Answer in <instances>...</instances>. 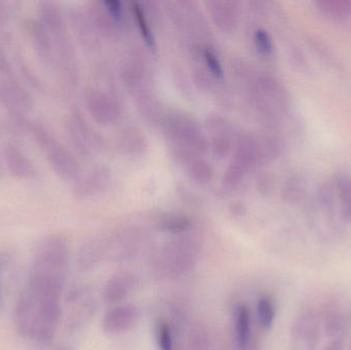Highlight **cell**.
Returning a JSON list of instances; mask_svg holds the SVG:
<instances>
[{
  "instance_id": "cell-43",
  "label": "cell",
  "mask_w": 351,
  "mask_h": 350,
  "mask_svg": "<svg viewBox=\"0 0 351 350\" xmlns=\"http://www.w3.org/2000/svg\"><path fill=\"white\" fill-rule=\"evenodd\" d=\"M343 347L342 337H338V338L333 339L324 350H343Z\"/></svg>"
},
{
  "instance_id": "cell-37",
  "label": "cell",
  "mask_w": 351,
  "mask_h": 350,
  "mask_svg": "<svg viewBox=\"0 0 351 350\" xmlns=\"http://www.w3.org/2000/svg\"><path fill=\"white\" fill-rule=\"evenodd\" d=\"M189 350H210L208 331L202 325H196L190 331Z\"/></svg>"
},
{
  "instance_id": "cell-1",
  "label": "cell",
  "mask_w": 351,
  "mask_h": 350,
  "mask_svg": "<svg viewBox=\"0 0 351 350\" xmlns=\"http://www.w3.org/2000/svg\"><path fill=\"white\" fill-rule=\"evenodd\" d=\"M64 289L28 281L14 310V323L19 333L36 345H51L61 322L62 295Z\"/></svg>"
},
{
  "instance_id": "cell-41",
  "label": "cell",
  "mask_w": 351,
  "mask_h": 350,
  "mask_svg": "<svg viewBox=\"0 0 351 350\" xmlns=\"http://www.w3.org/2000/svg\"><path fill=\"white\" fill-rule=\"evenodd\" d=\"M301 186L296 179L289 180L284 188V197L289 201H295L300 197Z\"/></svg>"
},
{
  "instance_id": "cell-22",
  "label": "cell",
  "mask_w": 351,
  "mask_h": 350,
  "mask_svg": "<svg viewBox=\"0 0 351 350\" xmlns=\"http://www.w3.org/2000/svg\"><path fill=\"white\" fill-rule=\"evenodd\" d=\"M332 184L336 203H339L340 215L343 221L351 225V176L338 175Z\"/></svg>"
},
{
  "instance_id": "cell-30",
  "label": "cell",
  "mask_w": 351,
  "mask_h": 350,
  "mask_svg": "<svg viewBox=\"0 0 351 350\" xmlns=\"http://www.w3.org/2000/svg\"><path fill=\"white\" fill-rule=\"evenodd\" d=\"M323 328L325 334L330 338L335 339L341 337L342 331L344 329V318L343 314L340 312L336 308H330L326 310L323 318Z\"/></svg>"
},
{
  "instance_id": "cell-13",
  "label": "cell",
  "mask_w": 351,
  "mask_h": 350,
  "mask_svg": "<svg viewBox=\"0 0 351 350\" xmlns=\"http://www.w3.org/2000/svg\"><path fill=\"white\" fill-rule=\"evenodd\" d=\"M69 300L72 306L66 318V328L73 334L80 332L92 321L98 310V303L84 290L72 292Z\"/></svg>"
},
{
  "instance_id": "cell-27",
  "label": "cell",
  "mask_w": 351,
  "mask_h": 350,
  "mask_svg": "<svg viewBox=\"0 0 351 350\" xmlns=\"http://www.w3.org/2000/svg\"><path fill=\"white\" fill-rule=\"evenodd\" d=\"M119 144H121V149L125 154L133 158L142 155L147 149L146 138L137 129L125 131L119 140Z\"/></svg>"
},
{
  "instance_id": "cell-40",
  "label": "cell",
  "mask_w": 351,
  "mask_h": 350,
  "mask_svg": "<svg viewBox=\"0 0 351 350\" xmlns=\"http://www.w3.org/2000/svg\"><path fill=\"white\" fill-rule=\"evenodd\" d=\"M103 6H104L106 12L110 14L112 18L115 20L121 21L123 18V5L121 1H117V0H106V1L102 2Z\"/></svg>"
},
{
  "instance_id": "cell-29",
  "label": "cell",
  "mask_w": 351,
  "mask_h": 350,
  "mask_svg": "<svg viewBox=\"0 0 351 350\" xmlns=\"http://www.w3.org/2000/svg\"><path fill=\"white\" fill-rule=\"evenodd\" d=\"M132 12H133L134 18L137 23L138 29H139L142 38L145 41L146 45L152 49H156V37H154V31H152V25L149 24V21H148L145 10L137 2H134V3H132Z\"/></svg>"
},
{
  "instance_id": "cell-36",
  "label": "cell",
  "mask_w": 351,
  "mask_h": 350,
  "mask_svg": "<svg viewBox=\"0 0 351 350\" xmlns=\"http://www.w3.org/2000/svg\"><path fill=\"white\" fill-rule=\"evenodd\" d=\"M253 41L256 49L261 55H270L274 53V45L271 35L263 28H258L254 31Z\"/></svg>"
},
{
  "instance_id": "cell-20",
  "label": "cell",
  "mask_w": 351,
  "mask_h": 350,
  "mask_svg": "<svg viewBox=\"0 0 351 350\" xmlns=\"http://www.w3.org/2000/svg\"><path fill=\"white\" fill-rule=\"evenodd\" d=\"M137 284L135 275L128 271H121L112 275L107 281L103 290V298L107 303H119L136 289Z\"/></svg>"
},
{
  "instance_id": "cell-45",
  "label": "cell",
  "mask_w": 351,
  "mask_h": 350,
  "mask_svg": "<svg viewBox=\"0 0 351 350\" xmlns=\"http://www.w3.org/2000/svg\"><path fill=\"white\" fill-rule=\"evenodd\" d=\"M53 350H76L74 349L73 347H71V345H59V347H56Z\"/></svg>"
},
{
  "instance_id": "cell-28",
  "label": "cell",
  "mask_w": 351,
  "mask_h": 350,
  "mask_svg": "<svg viewBox=\"0 0 351 350\" xmlns=\"http://www.w3.org/2000/svg\"><path fill=\"white\" fill-rule=\"evenodd\" d=\"M315 4L324 16L332 20H343L351 12V3L346 0H317Z\"/></svg>"
},
{
  "instance_id": "cell-46",
  "label": "cell",
  "mask_w": 351,
  "mask_h": 350,
  "mask_svg": "<svg viewBox=\"0 0 351 350\" xmlns=\"http://www.w3.org/2000/svg\"><path fill=\"white\" fill-rule=\"evenodd\" d=\"M0 168H1V160H0Z\"/></svg>"
},
{
  "instance_id": "cell-10",
  "label": "cell",
  "mask_w": 351,
  "mask_h": 350,
  "mask_svg": "<svg viewBox=\"0 0 351 350\" xmlns=\"http://www.w3.org/2000/svg\"><path fill=\"white\" fill-rule=\"evenodd\" d=\"M84 103L90 116L100 125H111L121 116V108L119 101L106 90L97 88H86Z\"/></svg>"
},
{
  "instance_id": "cell-39",
  "label": "cell",
  "mask_w": 351,
  "mask_h": 350,
  "mask_svg": "<svg viewBox=\"0 0 351 350\" xmlns=\"http://www.w3.org/2000/svg\"><path fill=\"white\" fill-rule=\"evenodd\" d=\"M156 339L160 350H174L172 330L170 325L165 321H160L156 327Z\"/></svg>"
},
{
  "instance_id": "cell-12",
  "label": "cell",
  "mask_w": 351,
  "mask_h": 350,
  "mask_svg": "<svg viewBox=\"0 0 351 350\" xmlns=\"http://www.w3.org/2000/svg\"><path fill=\"white\" fill-rule=\"evenodd\" d=\"M111 182V171L107 166H99L80 175L72 183V193L80 201H88L102 195Z\"/></svg>"
},
{
  "instance_id": "cell-8",
  "label": "cell",
  "mask_w": 351,
  "mask_h": 350,
  "mask_svg": "<svg viewBox=\"0 0 351 350\" xmlns=\"http://www.w3.org/2000/svg\"><path fill=\"white\" fill-rule=\"evenodd\" d=\"M0 105L16 119L27 116L33 107L32 97L19 82L8 60H0Z\"/></svg>"
},
{
  "instance_id": "cell-35",
  "label": "cell",
  "mask_w": 351,
  "mask_h": 350,
  "mask_svg": "<svg viewBox=\"0 0 351 350\" xmlns=\"http://www.w3.org/2000/svg\"><path fill=\"white\" fill-rule=\"evenodd\" d=\"M199 53L202 55V64L208 69V71L217 80H222L224 78V68H223L222 63L216 53L210 47H204L199 49Z\"/></svg>"
},
{
  "instance_id": "cell-4",
  "label": "cell",
  "mask_w": 351,
  "mask_h": 350,
  "mask_svg": "<svg viewBox=\"0 0 351 350\" xmlns=\"http://www.w3.org/2000/svg\"><path fill=\"white\" fill-rule=\"evenodd\" d=\"M27 129L53 172L65 182H75L82 175V168L75 154L43 123L31 121Z\"/></svg>"
},
{
  "instance_id": "cell-9",
  "label": "cell",
  "mask_w": 351,
  "mask_h": 350,
  "mask_svg": "<svg viewBox=\"0 0 351 350\" xmlns=\"http://www.w3.org/2000/svg\"><path fill=\"white\" fill-rule=\"evenodd\" d=\"M66 129L72 146L80 155L90 158L100 148L101 136L80 111H73L68 116Z\"/></svg>"
},
{
  "instance_id": "cell-15",
  "label": "cell",
  "mask_w": 351,
  "mask_h": 350,
  "mask_svg": "<svg viewBox=\"0 0 351 350\" xmlns=\"http://www.w3.org/2000/svg\"><path fill=\"white\" fill-rule=\"evenodd\" d=\"M322 327L321 314L315 310H305L293 325V337L297 342L304 345L307 350H313L319 343Z\"/></svg>"
},
{
  "instance_id": "cell-24",
  "label": "cell",
  "mask_w": 351,
  "mask_h": 350,
  "mask_svg": "<svg viewBox=\"0 0 351 350\" xmlns=\"http://www.w3.org/2000/svg\"><path fill=\"white\" fill-rule=\"evenodd\" d=\"M183 166L187 171L188 176L197 184H208L214 178V168L212 164L202 158V155H192Z\"/></svg>"
},
{
  "instance_id": "cell-17",
  "label": "cell",
  "mask_w": 351,
  "mask_h": 350,
  "mask_svg": "<svg viewBox=\"0 0 351 350\" xmlns=\"http://www.w3.org/2000/svg\"><path fill=\"white\" fill-rule=\"evenodd\" d=\"M140 312L133 304L115 306L109 310L102 321V328L106 334L117 335L127 332L137 324Z\"/></svg>"
},
{
  "instance_id": "cell-34",
  "label": "cell",
  "mask_w": 351,
  "mask_h": 350,
  "mask_svg": "<svg viewBox=\"0 0 351 350\" xmlns=\"http://www.w3.org/2000/svg\"><path fill=\"white\" fill-rule=\"evenodd\" d=\"M247 174V171L243 166L231 160L223 175V185L229 190H234L241 186Z\"/></svg>"
},
{
  "instance_id": "cell-14",
  "label": "cell",
  "mask_w": 351,
  "mask_h": 350,
  "mask_svg": "<svg viewBox=\"0 0 351 350\" xmlns=\"http://www.w3.org/2000/svg\"><path fill=\"white\" fill-rule=\"evenodd\" d=\"M68 22L76 39L86 51H95L100 45L99 34L88 10L73 8L68 14Z\"/></svg>"
},
{
  "instance_id": "cell-6",
  "label": "cell",
  "mask_w": 351,
  "mask_h": 350,
  "mask_svg": "<svg viewBox=\"0 0 351 350\" xmlns=\"http://www.w3.org/2000/svg\"><path fill=\"white\" fill-rule=\"evenodd\" d=\"M252 100L260 116L268 121L284 118L290 104L284 86L268 74H262L254 80Z\"/></svg>"
},
{
  "instance_id": "cell-33",
  "label": "cell",
  "mask_w": 351,
  "mask_h": 350,
  "mask_svg": "<svg viewBox=\"0 0 351 350\" xmlns=\"http://www.w3.org/2000/svg\"><path fill=\"white\" fill-rule=\"evenodd\" d=\"M257 316L262 328L265 330L271 328L276 320V306L271 298L267 296L260 298L257 304Z\"/></svg>"
},
{
  "instance_id": "cell-5",
  "label": "cell",
  "mask_w": 351,
  "mask_h": 350,
  "mask_svg": "<svg viewBox=\"0 0 351 350\" xmlns=\"http://www.w3.org/2000/svg\"><path fill=\"white\" fill-rule=\"evenodd\" d=\"M165 133L172 142V148L202 155L208 150V138L198 121L184 112L167 114L162 121Z\"/></svg>"
},
{
  "instance_id": "cell-23",
  "label": "cell",
  "mask_w": 351,
  "mask_h": 350,
  "mask_svg": "<svg viewBox=\"0 0 351 350\" xmlns=\"http://www.w3.org/2000/svg\"><path fill=\"white\" fill-rule=\"evenodd\" d=\"M235 339L239 350H247L254 343L252 340L251 314L245 306L237 308L235 314Z\"/></svg>"
},
{
  "instance_id": "cell-2",
  "label": "cell",
  "mask_w": 351,
  "mask_h": 350,
  "mask_svg": "<svg viewBox=\"0 0 351 350\" xmlns=\"http://www.w3.org/2000/svg\"><path fill=\"white\" fill-rule=\"evenodd\" d=\"M38 20L47 30L53 47L56 72L68 84H75L80 75L77 55L63 8L58 2H41Z\"/></svg>"
},
{
  "instance_id": "cell-42",
  "label": "cell",
  "mask_w": 351,
  "mask_h": 350,
  "mask_svg": "<svg viewBox=\"0 0 351 350\" xmlns=\"http://www.w3.org/2000/svg\"><path fill=\"white\" fill-rule=\"evenodd\" d=\"M231 213L234 217H243L247 213V208L241 201H237L231 205Z\"/></svg>"
},
{
  "instance_id": "cell-11",
  "label": "cell",
  "mask_w": 351,
  "mask_h": 350,
  "mask_svg": "<svg viewBox=\"0 0 351 350\" xmlns=\"http://www.w3.org/2000/svg\"><path fill=\"white\" fill-rule=\"evenodd\" d=\"M105 244L106 259L113 262L130 260L139 252L141 234L136 228H123L105 240Z\"/></svg>"
},
{
  "instance_id": "cell-32",
  "label": "cell",
  "mask_w": 351,
  "mask_h": 350,
  "mask_svg": "<svg viewBox=\"0 0 351 350\" xmlns=\"http://www.w3.org/2000/svg\"><path fill=\"white\" fill-rule=\"evenodd\" d=\"M206 129L210 136L227 135L234 137L230 121L219 113H210L206 116Z\"/></svg>"
},
{
  "instance_id": "cell-47",
  "label": "cell",
  "mask_w": 351,
  "mask_h": 350,
  "mask_svg": "<svg viewBox=\"0 0 351 350\" xmlns=\"http://www.w3.org/2000/svg\"><path fill=\"white\" fill-rule=\"evenodd\" d=\"M350 350H351V342H350Z\"/></svg>"
},
{
  "instance_id": "cell-7",
  "label": "cell",
  "mask_w": 351,
  "mask_h": 350,
  "mask_svg": "<svg viewBox=\"0 0 351 350\" xmlns=\"http://www.w3.org/2000/svg\"><path fill=\"white\" fill-rule=\"evenodd\" d=\"M195 240L183 236L167 244L158 258V269L164 277H182L194 268L198 260Z\"/></svg>"
},
{
  "instance_id": "cell-25",
  "label": "cell",
  "mask_w": 351,
  "mask_h": 350,
  "mask_svg": "<svg viewBox=\"0 0 351 350\" xmlns=\"http://www.w3.org/2000/svg\"><path fill=\"white\" fill-rule=\"evenodd\" d=\"M156 226L160 232L182 236L191 229L192 221L189 217L181 214H167L158 218Z\"/></svg>"
},
{
  "instance_id": "cell-3",
  "label": "cell",
  "mask_w": 351,
  "mask_h": 350,
  "mask_svg": "<svg viewBox=\"0 0 351 350\" xmlns=\"http://www.w3.org/2000/svg\"><path fill=\"white\" fill-rule=\"evenodd\" d=\"M69 261L67 240L63 236H49L36 249L29 279L65 286Z\"/></svg>"
},
{
  "instance_id": "cell-44",
  "label": "cell",
  "mask_w": 351,
  "mask_h": 350,
  "mask_svg": "<svg viewBox=\"0 0 351 350\" xmlns=\"http://www.w3.org/2000/svg\"><path fill=\"white\" fill-rule=\"evenodd\" d=\"M3 289H2L1 273H0V310L3 308Z\"/></svg>"
},
{
  "instance_id": "cell-18",
  "label": "cell",
  "mask_w": 351,
  "mask_h": 350,
  "mask_svg": "<svg viewBox=\"0 0 351 350\" xmlns=\"http://www.w3.org/2000/svg\"><path fill=\"white\" fill-rule=\"evenodd\" d=\"M210 18L223 32L231 33L237 29L239 20V3L231 0H210L206 2Z\"/></svg>"
},
{
  "instance_id": "cell-16",
  "label": "cell",
  "mask_w": 351,
  "mask_h": 350,
  "mask_svg": "<svg viewBox=\"0 0 351 350\" xmlns=\"http://www.w3.org/2000/svg\"><path fill=\"white\" fill-rule=\"evenodd\" d=\"M2 160L10 174L20 180H31L37 175L36 166L24 150L14 143H6L2 150Z\"/></svg>"
},
{
  "instance_id": "cell-31",
  "label": "cell",
  "mask_w": 351,
  "mask_h": 350,
  "mask_svg": "<svg viewBox=\"0 0 351 350\" xmlns=\"http://www.w3.org/2000/svg\"><path fill=\"white\" fill-rule=\"evenodd\" d=\"M234 137L227 135L210 136L208 139V149L213 155L218 160H225L232 152Z\"/></svg>"
},
{
  "instance_id": "cell-21",
  "label": "cell",
  "mask_w": 351,
  "mask_h": 350,
  "mask_svg": "<svg viewBox=\"0 0 351 350\" xmlns=\"http://www.w3.org/2000/svg\"><path fill=\"white\" fill-rule=\"evenodd\" d=\"M106 259V244L104 238H93L78 251L77 265L82 271H92Z\"/></svg>"
},
{
  "instance_id": "cell-19",
  "label": "cell",
  "mask_w": 351,
  "mask_h": 350,
  "mask_svg": "<svg viewBox=\"0 0 351 350\" xmlns=\"http://www.w3.org/2000/svg\"><path fill=\"white\" fill-rule=\"evenodd\" d=\"M29 34L32 41L33 49L40 63L51 71L56 72V59L49 35L40 21H32L29 25Z\"/></svg>"
},
{
  "instance_id": "cell-38",
  "label": "cell",
  "mask_w": 351,
  "mask_h": 350,
  "mask_svg": "<svg viewBox=\"0 0 351 350\" xmlns=\"http://www.w3.org/2000/svg\"><path fill=\"white\" fill-rule=\"evenodd\" d=\"M192 77H193L194 84L199 90H210L214 88L216 78L208 71L204 64L196 65L192 71Z\"/></svg>"
},
{
  "instance_id": "cell-26",
  "label": "cell",
  "mask_w": 351,
  "mask_h": 350,
  "mask_svg": "<svg viewBox=\"0 0 351 350\" xmlns=\"http://www.w3.org/2000/svg\"><path fill=\"white\" fill-rule=\"evenodd\" d=\"M137 102L138 110L141 113L142 116L145 117L148 121L156 123L160 118V107L158 97L154 94L152 88L140 92L135 96Z\"/></svg>"
}]
</instances>
